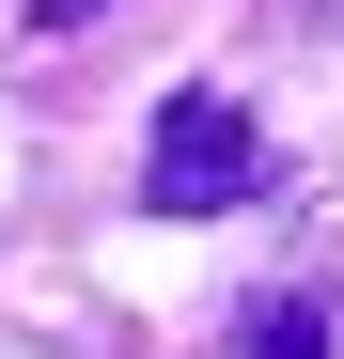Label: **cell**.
Instances as JSON below:
<instances>
[{
  "instance_id": "cell-1",
  "label": "cell",
  "mask_w": 344,
  "mask_h": 359,
  "mask_svg": "<svg viewBox=\"0 0 344 359\" xmlns=\"http://www.w3.org/2000/svg\"><path fill=\"white\" fill-rule=\"evenodd\" d=\"M266 188V126L235 94H172L157 109V141H141V203L157 219H219V203H251Z\"/></svg>"
},
{
  "instance_id": "cell-2",
  "label": "cell",
  "mask_w": 344,
  "mask_h": 359,
  "mask_svg": "<svg viewBox=\"0 0 344 359\" xmlns=\"http://www.w3.org/2000/svg\"><path fill=\"white\" fill-rule=\"evenodd\" d=\"M235 359H329V313H313V297H251V313H235Z\"/></svg>"
},
{
  "instance_id": "cell-3",
  "label": "cell",
  "mask_w": 344,
  "mask_h": 359,
  "mask_svg": "<svg viewBox=\"0 0 344 359\" xmlns=\"http://www.w3.org/2000/svg\"><path fill=\"white\" fill-rule=\"evenodd\" d=\"M16 16H32V32H94L110 0H16Z\"/></svg>"
}]
</instances>
